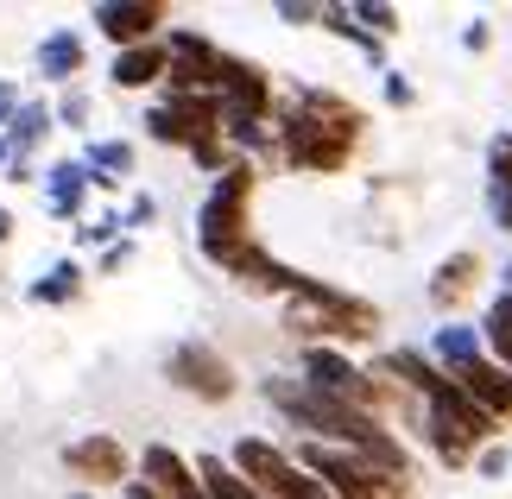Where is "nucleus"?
Instances as JSON below:
<instances>
[{"mask_svg":"<svg viewBox=\"0 0 512 499\" xmlns=\"http://www.w3.org/2000/svg\"><path fill=\"white\" fill-rule=\"evenodd\" d=\"M114 89H152L165 83V38H152V45H133V51H114Z\"/></svg>","mask_w":512,"mask_h":499,"instance_id":"dca6fc26","label":"nucleus"},{"mask_svg":"<svg viewBox=\"0 0 512 499\" xmlns=\"http://www.w3.org/2000/svg\"><path fill=\"white\" fill-rule=\"evenodd\" d=\"M228 468L241 474V481H253L266 499H329L317 474H304L298 455L279 449V443H266V436H241L234 455H228Z\"/></svg>","mask_w":512,"mask_h":499,"instance_id":"423d86ee","label":"nucleus"},{"mask_svg":"<svg viewBox=\"0 0 512 499\" xmlns=\"http://www.w3.org/2000/svg\"><path fill=\"white\" fill-rule=\"evenodd\" d=\"M152 215H159V203H152V196H133V203H127V215H121V228H146Z\"/></svg>","mask_w":512,"mask_h":499,"instance_id":"7c9ffc66","label":"nucleus"},{"mask_svg":"<svg viewBox=\"0 0 512 499\" xmlns=\"http://www.w3.org/2000/svg\"><path fill=\"white\" fill-rule=\"evenodd\" d=\"M146 139L196 152L203 139H222V102L215 95H165V102L146 108Z\"/></svg>","mask_w":512,"mask_h":499,"instance_id":"6e6552de","label":"nucleus"},{"mask_svg":"<svg viewBox=\"0 0 512 499\" xmlns=\"http://www.w3.org/2000/svg\"><path fill=\"white\" fill-rule=\"evenodd\" d=\"M7 158H13V152H7V139H0V171H7Z\"/></svg>","mask_w":512,"mask_h":499,"instance_id":"e433bc0d","label":"nucleus"},{"mask_svg":"<svg viewBox=\"0 0 512 499\" xmlns=\"http://www.w3.org/2000/svg\"><path fill=\"white\" fill-rule=\"evenodd\" d=\"M291 455H298V468H304V474H317L329 499H418V487H411V481H399V474H386V468L361 462V455H348V449L298 443Z\"/></svg>","mask_w":512,"mask_h":499,"instance_id":"39448f33","label":"nucleus"},{"mask_svg":"<svg viewBox=\"0 0 512 499\" xmlns=\"http://www.w3.org/2000/svg\"><path fill=\"white\" fill-rule=\"evenodd\" d=\"M13 228H19V222H13V209H7V203H0V247H7V241H13Z\"/></svg>","mask_w":512,"mask_h":499,"instance_id":"f704fd0d","label":"nucleus"},{"mask_svg":"<svg viewBox=\"0 0 512 499\" xmlns=\"http://www.w3.org/2000/svg\"><path fill=\"white\" fill-rule=\"evenodd\" d=\"M196 481H203L209 499H266L253 481H241V474H234L222 455H203V462H196Z\"/></svg>","mask_w":512,"mask_h":499,"instance_id":"4be33fe9","label":"nucleus"},{"mask_svg":"<svg viewBox=\"0 0 512 499\" xmlns=\"http://www.w3.org/2000/svg\"><path fill=\"white\" fill-rule=\"evenodd\" d=\"M64 468H70V481H83V487H127L133 455H127L121 436L89 430V436H76V443H64Z\"/></svg>","mask_w":512,"mask_h":499,"instance_id":"9d476101","label":"nucleus"},{"mask_svg":"<svg viewBox=\"0 0 512 499\" xmlns=\"http://www.w3.org/2000/svg\"><path fill=\"white\" fill-rule=\"evenodd\" d=\"M430 361H437L443 373H462V367L487 361V348H481V329H468V323H443L437 335H430Z\"/></svg>","mask_w":512,"mask_h":499,"instance_id":"6ab92c4d","label":"nucleus"},{"mask_svg":"<svg viewBox=\"0 0 512 499\" xmlns=\"http://www.w3.org/2000/svg\"><path fill=\"white\" fill-rule=\"evenodd\" d=\"M127 259H133V241H114V247L102 253V272H121V266H127Z\"/></svg>","mask_w":512,"mask_h":499,"instance_id":"2f4dec72","label":"nucleus"},{"mask_svg":"<svg viewBox=\"0 0 512 499\" xmlns=\"http://www.w3.org/2000/svg\"><path fill=\"white\" fill-rule=\"evenodd\" d=\"M487 177H494V184H512V133H500L494 146H487Z\"/></svg>","mask_w":512,"mask_h":499,"instance_id":"bb28decb","label":"nucleus"},{"mask_svg":"<svg viewBox=\"0 0 512 499\" xmlns=\"http://www.w3.org/2000/svg\"><path fill=\"white\" fill-rule=\"evenodd\" d=\"M260 398L285 417L291 430H304V443L348 449V455H361V462L411 481V449L392 436V424H380V417L354 411V405H342V398H323L317 386H304V379H260Z\"/></svg>","mask_w":512,"mask_h":499,"instance_id":"f257e3e1","label":"nucleus"},{"mask_svg":"<svg viewBox=\"0 0 512 499\" xmlns=\"http://www.w3.org/2000/svg\"><path fill=\"white\" fill-rule=\"evenodd\" d=\"M13 108H19V83H7V76H0V127L13 121Z\"/></svg>","mask_w":512,"mask_h":499,"instance_id":"473e14b6","label":"nucleus"},{"mask_svg":"<svg viewBox=\"0 0 512 499\" xmlns=\"http://www.w3.org/2000/svg\"><path fill=\"white\" fill-rule=\"evenodd\" d=\"M506 468H512V449H506V443H487V449L475 455V474H481V481H500Z\"/></svg>","mask_w":512,"mask_h":499,"instance_id":"a878e982","label":"nucleus"},{"mask_svg":"<svg viewBox=\"0 0 512 499\" xmlns=\"http://www.w3.org/2000/svg\"><path fill=\"white\" fill-rule=\"evenodd\" d=\"M26 297H32L38 310H64V304H76V297H83V266H76V259H57V266L38 278Z\"/></svg>","mask_w":512,"mask_h":499,"instance_id":"412c9836","label":"nucleus"},{"mask_svg":"<svg viewBox=\"0 0 512 499\" xmlns=\"http://www.w3.org/2000/svg\"><path fill=\"white\" fill-rule=\"evenodd\" d=\"M83 241H89V247H114V241H121V209H114V215H95V222H83Z\"/></svg>","mask_w":512,"mask_h":499,"instance_id":"cd10ccee","label":"nucleus"},{"mask_svg":"<svg viewBox=\"0 0 512 499\" xmlns=\"http://www.w3.org/2000/svg\"><path fill=\"white\" fill-rule=\"evenodd\" d=\"M481 278H487V259H481L475 247H456V253H449V259H437V272H430V285H424V304L449 316V310L475 304Z\"/></svg>","mask_w":512,"mask_h":499,"instance_id":"f8f14e48","label":"nucleus"},{"mask_svg":"<svg viewBox=\"0 0 512 499\" xmlns=\"http://www.w3.org/2000/svg\"><path fill=\"white\" fill-rule=\"evenodd\" d=\"M51 127H57L51 102H19V108H13V121H7V133H0V139H7V152H13V158H32V152H38V146L51 139Z\"/></svg>","mask_w":512,"mask_h":499,"instance_id":"f3484780","label":"nucleus"},{"mask_svg":"<svg viewBox=\"0 0 512 499\" xmlns=\"http://www.w3.org/2000/svg\"><path fill=\"white\" fill-rule=\"evenodd\" d=\"M462 45H468V51H487V45H494V32H487V19H475V26L462 32Z\"/></svg>","mask_w":512,"mask_h":499,"instance_id":"72a5a7b5","label":"nucleus"},{"mask_svg":"<svg viewBox=\"0 0 512 499\" xmlns=\"http://www.w3.org/2000/svg\"><path fill=\"white\" fill-rule=\"evenodd\" d=\"M51 114H57V127H83L89 121V95L83 89H64V102H57Z\"/></svg>","mask_w":512,"mask_h":499,"instance_id":"c85d7f7f","label":"nucleus"},{"mask_svg":"<svg viewBox=\"0 0 512 499\" xmlns=\"http://www.w3.org/2000/svg\"><path fill=\"white\" fill-rule=\"evenodd\" d=\"M89 203V171H83V158H57V165L45 171V209L57 215V222H76Z\"/></svg>","mask_w":512,"mask_h":499,"instance_id":"2eb2a0df","label":"nucleus"},{"mask_svg":"<svg viewBox=\"0 0 512 499\" xmlns=\"http://www.w3.org/2000/svg\"><path fill=\"white\" fill-rule=\"evenodd\" d=\"M272 13H279L285 26H323V0H279Z\"/></svg>","mask_w":512,"mask_h":499,"instance_id":"b1692460","label":"nucleus"},{"mask_svg":"<svg viewBox=\"0 0 512 499\" xmlns=\"http://www.w3.org/2000/svg\"><path fill=\"white\" fill-rule=\"evenodd\" d=\"M285 329L298 335L304 348H361V342H380L386 316L380 304L354 297L342 285H323V278L304 272V285L285 297Z\"/></svg>","mask_w":512,"mask_h":499,"instance_id":"20e7f679","label":"nucleus"},{"mask_svg":"<svg viewBox=\"0 0 512 499\" xmlns=\"http://www.w3.org/2000/svg\"><path fill=\"white\" fill-rule=\"evenodd\" d=\"M348 13H354V26L373 32L380 45H386L392 32H399V7H386V0H361V7H348Z\"/></svg>","mask_w":512,"mask_h":499,"instance_id":"5701e85b","label":"nucleus"},{"mask_svg":"<svg viewBox=\"0 0 512 499\" xmlns=\"http://www.w3.org/2000/svg\"><path fill=\"white\" fill-rule=\"evenodd\" d=\"M222 70H228V51L209 32H190V26L165 32V95H215Z\"/></svg>","mask_w":512,"mask_h":499,"instance_id":"0eeeda50","label":"nucleus"},{"mask_svg":"<svg viewBox=\"0 0 512 499\" xmlns=\"http://www.w3.org/2000/svg\"><path fill=\"white\" fill-rule=\"evenodd\" d=\"M121 499H159V493H152V487H140V481H127V487H121Z\"/></svg>","mask_w":512,"mask_h":499,"instance_id":"c9c22d12","label":"nucleus"},{"mask_svg":"<svg viewBox=\"0 0 512 499\" xmlns=\"http://www.w3.org/2000/svg\"><path fill=\"white\" fill-rule=\"evenodd\" d=\"M165 379L177 392H190V398H203V405H222V398H234L241 392V373H234V361L222 348H209V342H177L171 354H165Z\"/></svg>","mask_w":512,"mask_h":499,"instance_id":"1a4fd4ad","label":"nucleus"},{"mask_svg":"<svg viewBox=\"0 0 512 499\" xmlns=\"http://www.w3.org/2000/svg\"><path fill=\"white\" fill-rule=\"evenodd\" d=\"M487 222L512 234V184H487Z\"/></svg>","mask_w":512,"mask_h":499,"instance_id":"393cba45","label":"nucleus"},{"mask_svg":"<svg viewBox=\"0 0 512 499\" xmlns=\"http://www.w3.org/2000/svg\"><path fill=\"white\" fill-rule=\"evenodd\" d=\"M361 133H367V114L336 89H298L291 102L272 108V152H279L285 171H304V177L348 171Z\"/></svg>","mask_w":512,"mask_h":499,"instance_id":"f03ea898","label":"nucleus"},{"mask_svg":"<svg viewBox=\"0 0 512 499\" xmlns=\"http://www.w3.org/2000/svg\"><path fill=\"white\" fill-rule=\"evenodd\" d=\"M481 348H487V361H494V367L512 373V291H500L494 304L481 310Z\"/></svg>","mask_w":512,"mask_h":499,"instance_id":"aec40b11","label":"nucleus"},{"mask_svg":"<svg viewBox=\"0 0 512 499\" xmlns=\"http://www.w3.org/2000/svg\"><path fill=\"white\" fill-rule=\"evenodd\" d=\"M95 26H102L114 51H133V45H152V38L171 32V7H159V0H102Z\"/></svg>","mask_w":512,"mask_h":499,"instance_id":"9b49d317","label":"nucleus"},{"mask_svg":"<svg viewBox=\"0 0 512 499\" xmlns=\"http://www.w3.org/2000/svg\"><path fill=\"white\" fill-rule=\"evenodd\" d=\"M83 171H89V190H121L133 177V146L127 139H95L83 152Z\"/></svg>","mask_w":512,"mask_h":499,"instance_id":"a211bd4d","label":"nucleus"},{"mask_svg":"<svg viewBox=\"0 0 512 499\" xmlns=\"http://www.w3.org/2000/svg\"><path fill=\"white\" fill-rule=\"evenodd\" d=\"M456 386L475 398V405L494 417V424H512V373L494 367V361H475V367H462V373H449Z\"/></svg>","mask_w":512,"mask_h":499,"instance_id":"ddd939ff","label":"nucleus"},{"mask_svg":"<svg viewBox=\"0 0 512 499\" xmlns=\"http://www.w3.org/2000/svg\"><path fill=\"white\" fill-rule=\"evenodd\" d=\"M506 291H512V266H506Z\"/></svg>","mask_w":512,"mask_h":499,"instance_id":"4c0bfd02","label":"nucleus"},{"mask_svg":"<svg viewBox=\"0 0 512 499\" xmlns=\"http://www.w3.org/2000/svg\"><path fill=\"white\" fill-rule=\"evenodd\" d=\"M89 70V45H83V32H70V26H57V32H45L38 38V76L45 83H76V76Z\"/></svg>","mask_w":512,"mask_h":499,"instance_id":"4468645a","label":"nucleus"},{"mask_svg":"<svg viewBox=\"0 0 512 499\" xmlns=\"http://www.w3.org/2000/svg\"><path fill=\"white\" fill-rule=\"evenodd\" d=\"M411 102H418V89H411L399 70H386V108H411Z\"/></svg>","mask_w":512,"mask_h":499,"instance_id":"c756f323","label":"nucleus"},{"mask_svg":"<svg viewBox=\"0 0 512 499\" xmlns=\"http://www.w3.org/2000/svg\"><path fill=\"white\" fill-rule=\"evenodd\" d=\"M253 196H260V165L234 152L228 171L215 177V190L203 196V215H196V247H203V259L222 278L260 247V234H253Z\"/></svg>","mask_w":512,"mask_h":499,"instance_id":"7ed1b4c3","label":"nucleus"}]
</instances>
